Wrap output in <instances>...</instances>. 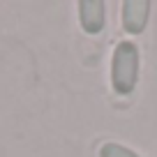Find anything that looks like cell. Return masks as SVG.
Returning a JSON list of instances; mask_svg holds the SVG:
<instances>
[{
	"mask_svg": "<svg viewBox=\"0 0 157 157\" xmlns=\"http://www.w3.org/2000/svg\"><path fill=\"white\" fill-rule=\"evenodd\" d=\"M139 81V46L120 42L111 58V86L118 95H129Z\"/></svg>",
	"mask_w": 157,
	"mask_h": 157,
	"instance_id": "1",
	"label": "cell"
},
{
	"mask_svg": "<svg viewBox=\"0 0 157 157\" xmlns=\"http://www.w3.org/2000/svg\"><path fill=\"white\" fill-rule=\"evenodd\" d=\"M148 16H150V2L148 0H127V2H123V25L127 33L132 35L143 33Z\"/></svg>",
	"mask_w": 157,
	"mask_h": 157,
	"instance_id": "2",
	"label": "cell"
},
{
	"mask_svg": "<svg viewBox=\"0 0 157 157\" xmlns=\"http://www.w3.org/2000/svg\"><path fill=\"white\" fill-rule=\"evenodd\" d=\"M106 7L102 0H81L78 2V19H81V28L88 35L102 33L104 21H106Z\"/></svg>",
	"mask_w": 157,
	"mask_h": 157,
	"instance_id": "3",
	"label": "cell"
},
{
	"mask_svg": "<svg viewBox=\"0 0 157 157\" xmlns=\"http://www.w3.org/2000/svg\"><path fill=\"white\" fill-rule=\"evenodd\" d=\"M99 157H139V155L134 150H129V148L120 146V143L109 141V143H104V146L99 148Z\"/></svg>",
	"mask_w": 157,
	"mask_h": 157,
	"instance_id": "4",
	"label": "cell"
}]
</instances>
